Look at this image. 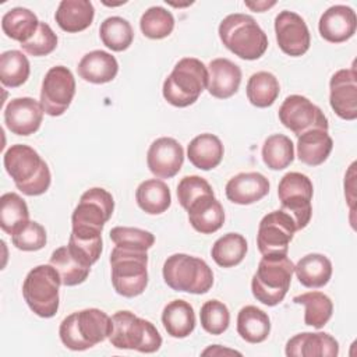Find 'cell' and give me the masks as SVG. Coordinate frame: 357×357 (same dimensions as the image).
I'll use <instances>...</instances> for the list:
<instances>
[{"instance_id":"obj_1","label":"cell","mask_w":357,"mask_h":357,"mask_svg":"<svg viewBox=\"0 0 357 357\" xmlns=\"http://www.w3.org/2000/svg\"><path fill=\"white\" fill-rule=\"evenodd\" d=\"M3 163L15 187L24 195L36 197L49 190L52 181L50 169L39 153L29 145H11L4 152Z\"/></svg>"},{"instance_id":"obj_2","label":"cell","mask_w":357,"mask_h":357,"mask_svg":"<svg viewBox=\"0 0 357 357\" xmlns=\"http://www.w3.org/2000/svg\"><path fill=\"white\" fill-rule=\"evenodd\" d=\"M112 317L99 308H85L67 315L59 328L61 343L74 351L88 350L109 337Z\"/></svg>"},{"instance_id":"obj_3","label":"cell","mask_w":357,"mask_h":357,"mask_svg":"<svg viewBox=\"0 0 357 357\" xmlns=\"http://www.w3.org/2000/svg\"><path fill=\"white\" fill-rule=\"evenodd\" d=\"M219 38L225 47L243 60H257L268 49V36L248 14H229L219 24Z\"/></svg>"},{"instance_id":"obj_4","label":"cell","mask_w":357,"mask_h":357,"mask_svg":"<svg viewBox=\"0 0 357 357\" xmlns=\"http://www.w3.org/2000/svg\"><path fill=\"white\" fill-rule=\"evenodd\" d=\"M206 85L208 67L195 57H184L165 79L162 93L172 106L187 107L198 100Z\"/></svg>"},{"instance_id":"obj_5","label":"cell","mask_w":357,"mask_h":357,"mask_svg":"<svg viewBox=\"0 0 357 357\" xmlns=\"http://www.w3.org/2000/svg\"><path fill=\"white\" fill-rule=\"evenodd\" d=\"M294 264L287 255H262L251 279L252 296L268 307L283 301L291 283Z\"/></svg>"},{"instance_id":"obj_6","label":"cell","mask_w":357,"mask_h":357,"mask_svg":"<svg viewBox=\"0 0 357 357\" xmlns=\"http://www.w3.org/2000/svg\"><path fill=\"white\" fill-rule=\"evenodd\" d=\"M109 342L116 349L155 353L162 346V336L152 322L121 310L112 315Z\"/></svg>"},{"instance_id":"obj_7","label":"cell","mask_w":357,"mask_h":357,"mask_svg":"<svg viewBox=\"0 0 357 357\" xmlns=\"http://www.w3.org/2000/svg\"><path fill=\"white\" fill-rule=\"evenodd\" d=\"M162 275L165 283L176 291L204 294L213 284V272L209 265L202 258L183 252L166 258Z\"/></svg>"},{"instance_id":"obj_8","label":"cell","mask_w":357,"mask_h":357,"mask_svg":"<svg viewBox=\"0 0 357 357\" xmlns=\"http://www.w3.org/2000/svg\"><path fill=\"white\" fill-rule=\"evenodd\" d=\"M112 284L117 294L131 298L144 293L148 286L146 251L114 245L110 252Z\"/></svg>"},{"instance_id":"obj_9","label":"cell","mask_w":357,"mask_h":357,"mask_svg":"<svg viewBox=\"0 0 357 357\" xmlns=\"http://www.w3.org/2000/svg\"><path fill=\"white\" fill-rule=\"evenodd\" d=\"M61 279L53 265H38L28 272L22 283V296L33 314L52 318L59 310Z\"/></svg>"},{"instance_id":"obj_10","label":"cell","mask_w":357,"mask_h":357,"mask_svg":"<svg viewBox=\"0 0 357 357\" xmlns=\"http://www.w3.org/2000/svg\"><path fill=\"white\" fill-rule=\"evenodd\" d=\"M312 195V181L303 173L289 172L279 181L278 197L282 211L293 218L297 230L307 227L311 220Z\"/></svg>"},{"instance_id":"obj_11","label":"cell","mask_w":357,"mask_h":357,"mask_svg":"<svg viewBox=\"0 0 357 357\" xmlns=\"http://www.w3.org/2000/svg\"><path fill=\"white\" fill-rule=\"evenodd\" d=\"M75 95V78L64 66L52 67L42 81L40 106L52 117L61 116L71 105Z\"/></svg>"},{"instance_id":"obj_12","label":"cell","mask_w":357,"mask_h":357,"mask_svg":"<svg viewBox=\"0 0 357 357\" xmlns=\"http://www.w3.org/2000/svg\"><path fill=\"white\" fill-rule=\"evenodd\" d=\"M297 231L290 215L279 211L266 213L258 226L257 245L262 255H287L289 244Z\"/></svg>"},{"instance_id":"obj_13","label":"cell","mask_w":357,"mask_h":357,"mask_svg":"<svg viewBox=\"0 0 357 357\" xmlns=\"http://www.w3.org/2000/svg\"><path fill=\"white\" fill-rule=\"evenodd\" d=\"M113 211L114 199L107 190L102 187L89 188L81 195L71 215V227L102 231L105 223L112 218Z\"/></svg>"},{"instance_id":"obj_14","label":"cell","mask_w":357,"mask_h":357,"mask_svg":"<svg viewBox=\"0 0 357 357\" xmlns=\"http://www.w3.org/2000/svg\"><path fill=\"white\" fill-rule=\"evenodd\" d=\"M279 120L297 137L312 128L326 131L329 128L328 119L324 112L301 95H290L283 100L279 107Z\"/></svg>"},{"instance_id":"obj_15","label":"cell","mask_w":357,"mask_h":357,"mask_svg":"<svg viewBox=\"0 0 357 357\" xmlns=\"http://www.w3.org/2000/svg\"><path fill=\"white\" fill-rule=\"evenodd\" d=\"M276 42L280 50L291 57L303 56L311 45L305 21L294 11L283 10L275 18Z\"/></svg>"},{"instance_id":"obj_16","label":"cell","mask_w":357,"mask_h":357,"mask_svg":"<svg viewBox=\"0 0 357 357\" xmlns=\"http://www.w3.org/2000/svg\"><path fill=\"white\" fill-rule=\"evenodd\" d=\"M329 103L343 120L357 119V73L356 68L336 71L329 81Z\"/></svg>"},{"instance_id":"obj_17","label":"cell","mask_w":357,"mask_h":357,"mask_svg":"<svg viewBox=\"0 0 357 357\" xmlns=\"http://www.w3.org/2000/svg\"><path fill=\"white\" fill-rule=\"evenodd\" d=\"M184 162V149L172 137H160L155 139L146 153V165L158 178L174 177Z\"/></svg>"},{"instance_id":"obj_18","label":"cell","mask_w":357,"mask_h":357,"mask_svg":"<svg viewBox=\"0 0 357 357\" xmlns=\"http://www.w3.org/2000/svg\"><path fill=\"white\" fill-rule=\"evenodd\" d=\"M43 113L40 102L36 99L29 96L15 98L4 109V123L13 134L26 137L39 130Z\"/></svg>"},{"instance_id":"obj_19","label":"cell","mask_w":357,"mask_h":357,"mask_svg":"<svg viewBox=\"0 0 357 357\" xmlns=\"http://www.w3.org/2000/svg\"><path fill=\"white\" fill-rule=\"evenodd\" d=\"M357 28L356 13L351 7L336 4L329 7L319 18L318 29L321 36L331 43H342L349 40Z\"/></svg>"},{"instance_id":"obj_20","label":"cell","mask_w":357,"mask_h":357,"mask_svg":"<svg viewBox=\"0 0 357 357\" xmlns=\"http://www.w3.org/2000/svg\"><path fill=\"white\" fill-rule=\"evenodd\" d=\"M284 351L289 357H336L339 343L325 332H301L287 340Z\"/></svg>"},{"instance_id":"obj_21","label":"cell","mask_w":357,"mask_h":357,"mask_svg":"<svg viewBox=\"0 0 357 357\" xmlns=\"http://www.w3.org/2000/svg\"><path fill=\"white\" fill-rule=\"evenodd\" d=\"M241 84V68L229 59H213L208 64V92L218 99L233 96Z\"/></svg>"},{"instance_id":"obj_22","label":"cell","mask_w":357,"mask_h":357,"mask_svg":"<svg viewBox=\"0 0 357 357\" xmlns=\"http://www.w3.org/2000/svg\"><path fill=\"white\" fill-rule=\"evenodd\" d=\"M225 192L230 202L250 205L261 201L269 192V181L258 172L238 173L227 181Z\"/></svg>"},{"instance_id":"obj_23","label":"cell","mask_w":357,"mask_h":357,"mask_svg":"<svg viewBox=\"0 0 357 357\" xmlns=\"http://www.w3.org/2000/svg\"><path fill=\"white\" fill-rule=\"evenodd\" d=\"M188 220L194 230L201 234H212L225 223V211L213 192L204 194L192 201L188 208Z\"/></svg>"},{"instance_id":"obj_24","label":"cell","mask_w":357,"mask_h":357,"mask_svg":"<svg viewBox=\"0 0 357 357\" xmlns=\"http://www.w3.org/2000/svg\"><path fill=\"white\" fill-rule=\"evenodd\" d=\"M77 71L86 82L106 84L116 78L119 73V63L114 56L105 50H92L82 56Z\"/></svg>"},{"instance_id":"obj_25","label":"cell","mask_w":357,"mask_h":357,"mask_svg":"<svg viewBox=\"0 0 357 357\" xmlns=\"http://www.w3.org/2000/svg\"><path fill=\"white\" fill-rule=\"evenodd\" d=\"M95 17L93 4L89 0H61L54 20L57 25L68 33L86 29Z\"/></svg>"},{"instance_id":"obj_26","label":"cell","mask_w":357,"mask_h":357,"mask_svg":"<svg viewBox=\"0 0 357 357\" xmlns=\"http://www.w3.org/2000/svg\"><path fill=\"white\" fill-rule=\"evenodd\" d=\"M225 148L222 141L209 132L192 138L187 146V158L192 166L201 170L215 169L223 158Z\"/></svg>"},{"instance_id":"obj_27","label":"cell","mask_w":357,"mask_h":357,"mask_svg":"<svg viewBox=\"0 0 357 357\" xmlns=\"http://www.w3.org/2000/svg\"><path fill=\"white\" fill-rule=\"evenodd\" d=\"M333 141L326 130L312 128L298 137L297 158L308 166L322 165L331 155Z\"/></svg>"},{"instance_id":"obj_28","label":"cell","mask_w":357,"mask_h":357,"mask_svg":"<svg viewBox=\"0 0 357 357\" xmlns=\"http://www.w3.org/2000/svg\"><path fill=\"white\" fill-rule=\"evenodd\" d=\"M294 273L303 286L319 289L331 280L332 262L324 254H307L294 265Z\"/></svg>"},{"instance_id":"obj_29","label":"cell","mask_w":357,"mask_h":357,"mask_svg":"<svg viewBox=\"0 0 357 357\" xmlns=\"http://www.w3.org/2000/svg\"><path fill=\"white\" fill-rule=\"evenodd\" d=\"M67 248L79 264L91 268L102 254V231L89 229H71Z\"/></svg>"},{"instance_id":"obj_30","label":"cell","mask_w":357,"mask_h":357,"mask_svg":"<svg viewBox=\"0 0 357 357\" xmlns=\"http://www.w3.org/2000/svg\"><path fill=\"white\" fill-rule=\"evenodd\" d=\"M162 324L167 335L176 339L187 337L195 328L192 305L185 300H173L162 311Z\"/></svg>"},{"instance_id":"obj_31","label":"cell","mask_w":357,"mask_h":357,"mask_svg":"<svg viewBox=\"0 0 357 357\" xmlns=\"http://www.w3.org/2000/svg\"><path fill=\"white\" fill-rule=\"evenodd\" d=\"M135 199L145 213L160 215L169 209L172 204V194L165 181L159 178H149L137 187Z\"/></svg>"},{"instance_id":"obj_32","label":"cell","mask_w":357,"mask_h":357,"mask_svg":"<svg viewBox=\"0 0 357 357\" xmlns=\"http://www.w3.org/2000/svg\"><path fill=\"white\" fill-rule=\"evenodd\" d=\"M237 332L248 343H261L269 336L271 319L261 308L245 305L237 315Z\"/></svg>"},{"instance_id":"obj_33","label":"cell","mask_w":357,"mask_h":357,"mask_svg":"<svg viewBox=\"0 0 357 357\" xmlns=\"http://www.w3.org/2000/svg\"><path fill=\"white\" fill-rule=\"evenodd\" d=\"M39 24L40 22L35 13L25 7H14L8 10L1 18L3 32L20 43L29 40L36 32Z\"/></svg>"},{"instance_id":"obj_34","label":"cell","mask_w":357,"mask_h":357,"mask_svg":"<svg viewBox=\"0 0 357 357\" xmlns=\"http://www.w3.org/2000/svg\"><path fill=\"white\" fill-rule=\"evenodd\" d=\"M293 303L303 304L305 307L304 322L305 325L317 329L325 326L333 312L332 300L322 291H307L294 296Z\"/></svg>"},{"instance_id":"obj_35","label":"cell","mask_w":357,"mask_h":357,"mask_svg":"<svg viewBox=\"0 0 357 357\" xmlns=\"http://www.w3.org/2000/svg\"><path fill=\"white\" fill-rule=\"evenodd\" d=\"M280 92L278 78L269 71L254 73L247 82V98L255 107H269Z\"/></svg>"},{"instance_id":"obj_36","label":"cell","mask_w":357,"mask_h":357,"mask_svg":"<svg viewBox=\"0 0 357 357\" xmlns=\"http://www.w3.org/2000/svg\"><path fill=\"white\" fill-rule=\"evenodd\" d=\"M247 248V240L241 234L226 233L213 243L211 255L219 266L231 268L244 259Z\"/></svg>"},{"instance_id":"obj_37","label":"cell","mask_w":357,"mask_h":357,"mask_svg":"<svg viewBox=\"0 0 357 357\" xmlns=\"http://www.w3.org/2000/svg\"><path fill=\"white\" fill-rule=\"evenodd\" d=\"M49 264L56 268L60 275L61 284L64 286H77L84 283L91 272V268L79 264L70 254L67 245L56 248L50 255Z\"/></svg>"},{"instance_id":"obj_38","label":"cell","mask_w":357,"mask_h":357,"mask_svg":"<svg viewBox=\"0 0 357 357\" xmlns=\"http://www.w3.org/2000/svg\"><path fill=\"white\" fill-rule=\"evenodd\" d=\"M100 40L113 52H123L128 49L134 40V31L131 24L123 17H107L99 28Z\"/></svg>"},{"instance_id":"obj_39","label":"cell","mask_w":357,"mask_h":357,"mask_svg":"<svg viewBox=\"0 0 357 357\" xmlns=\"http://www.w3.org/2000/svg\"><path fill=\"white\" fill-rule=\"evenodd\" d=\"M29 220L26 202L15 192H6L0 197V227L13 236L22 225Z\"/></svg>"},{"instance_id":"obj_40","label":"cell","mask_w":357,"mask_h":357,"mask_svg":"<svg viewBox=\"0 0 357 357\" xmlns=\"http://www.w3.org/2000/svg\"><path fill=\"white\" fill-rule=\"evenodd\" d=\"M31 73L29 60L20 50H7L0 56V81L4 86L18 88L26 82Z\"/></svg>"},{"instance_id":"obj_41","label":"cell","mask_w":357,"mask_h":357,"mask_svg":"<svg viewBox=\"0 0 357 357\" xmlns=\"http://www.w3.org/2000/svg\"><path fill=\"white\" fill-rule=\"evenodd\" d=\"M262 160L271 170H283L294 160V145L283 134L269 135L262 145Z\"/></svg>"},{"instance_id":"obj_42","label":"cell","mask_w":357,"mask_h":357,"mask_svg":"<svg viewBox=\"0 0 357 357\" xmlns=\"http://www.w3.org/2000/svg\"><path fill=\"white\" fill-rule=\"evenodd\" d=\"M139 28L149 39H163L173 32L174 17L169 10L160 6H153L141 15Z\"/></svg>"},{"instance_id":"obj_43","label":"cell","mask_w":357,"mask_h":357,"mask_svg":"<svg viewBox=\"0 0 357 357\" xmlns=\"http://www.w3.org/2000/svg\"><path fill=\"white\" fill-rule=\"evenodd\" d=\"M114 245L128 250L148 251L155 244V236L144 229L116 226L109 233Z\"/></svg>"},{"instance_id":"obj_44","label":"cell","mask_w":357,"mask_h":357,"mask_svg":"<svg viewBox=\"0 0 357 357\" xmlns=\"http://www.w3.org/2000/svg\"><path fill=\"white\" fill-rule=\"evenodd\" d=\"M201 326L211 335H222L230 324V312L225 303L219 300L205 301L199 312Z\"/></svg>"},{"instance_id":"obj_45","label":"cell","mask_w":357,"mask_h":357,"mask_svg":"<svg viewBox=\"0 0 357 357\" xmlns=\"http://www.w3.org/2000/svg\"><path fill=\"white\" fill-rule=\"evenodd\" d=\"M11 241L21 251H38L46 245V230L40 223L28 220L11 236Z\"/></svg>"},{"instance_id":"obj_46","label":"cell","mask_w":357,"mask_h":357,"mask_svg":"<svg viewBox=\"0 0 357 357\" xmlns=\"http://www.w3.org/2000/svg\"><path fill=\"white\" fill-rule=\"evenodd\" d=\"M57 35L53 32L50 25L40 22L33 36L29 40L21 43V47L31 56L42 57L50 54L57 47Z\"/></svg>"},{"instance_id":"obj_47","label":"cell","mask_w":357,"mask_h":357,"mask_svg":"<svg viewBox=\"0 0 357 357\" xmlns=\"http://www.w3.org/2000/svg\"><path fill=\"white\" fill-rule=\"evenodd\" d=\"M213 192L211 184L199 176H185L177 184V198L180 205L187 209L188 205L204 194Z\"/></svg>"},{"instance_id":"obj_48","label":"cell","mask_w":357,"mask_h":357,"mask_svg":"<svg viewBox=\"0 0 357 357\" xmlns=\"http://www.w3.org/2000/svg\"><path fill=\"white\" fill-rule=\"evenodd\" d=\"M244 4H245V6L248 7V8H251V10L257 11V13H262V11L268 10L269 7L275 6V4H276V1H257V3H251V1H244Z\"/></svg>"},{"instance_id":"obj_49","label":"cell","mask_w":357,"mask_h":357,"mask_svg":"<svg viewBox=\"0 0 357 357\" xmlns=\"http://www.w3.org/2000/svg\"><path fill=\"white\" fill-rule=\"evenodd\" d=\"M238 354V356H241V353H238V351H234V350H229V349H220V346L219 344H213V346H211L209 349H206V350H204L202 351V354L204 356H208V354H212V356H219V354Z\"/></svg>"}]
</instances>
